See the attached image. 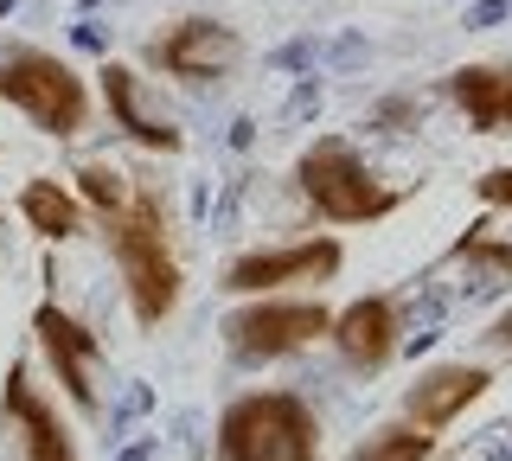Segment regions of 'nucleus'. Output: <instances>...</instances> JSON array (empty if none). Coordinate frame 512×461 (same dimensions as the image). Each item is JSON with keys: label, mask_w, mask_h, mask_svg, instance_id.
Returning <instances> with one entry per match:
<instances>
[{"label": "nucleus", "mask_w": 512, "mask_h": 461, "mask_svg": "<svg viewBox=\"0 0 512 461\" xmlns=\"http://www.w3.org/2000/svg\"><path fill=\"white\" fill-rule=\"evenodd\" d=\"M90 225L103 231V250L116 263L128 321L141 333H160L186 301V257H180V225H173L167 193L154 180H128L122 205L96 212Z\"/></svg>", "instance_id": "f257e3e1"}, {"label": "nucleus", "mask_w": 512, "mask_h": 461, "mask_svg": "<svg viewBox=\"0 0 512 461\" xmlns=\"http://www.w3.org/2000/svg\"><path fill=\"white\" fill-rule=\"evenodd\" d=\"M333 308L320 295H244L218 321V340L237 365H282L327 340Z\"/></svg>", "instance_id": "39448f33"}, {"label": "nucleus", "mask_w": 512, "mask_h": 461, "mask_svg": "<svg viewBox=\"0 0 512 461\" xmlns=\"http://www.w3.org/2000/svg\"><path fill=\"white\" fill-rule=\"evenodd\" d=\"M340 269H346V244L333 231H314V237H288V244L237 250L218 269V289L231 301H244V295H320L327 282H340Z\"/></svg>", "instance_id": "423d86ee"}, {"label": "nucleus", "mask_w": 512, "mask_h": 461, "mask_svg": "<svg viewBox=\"0 0 512 461\" xmlns=\"http://www.w3.org/2000/svg\"><path fill=\"white\" fill-rule=\"evenodd\" d=\"M96 103H103V116L122 129L128 148L160 154V161L186 154V129L167 116V109H160L154 77H141L128 58H103V71H96Z\"/></svg>", "instance_id": "9d476101"}, {"label": "nucleus", "mask_w": 512, "mask_h": 461, "mask_svg": "<svg viewBox=\"0 0 512 461\" xmlns=\"http://www.w3.org/2000/svg\"><path fill=\"white\" fill-rule=\"evenodd\" d=\"M442 97L474 135H512V65H455L442 77Z\"/></svg>", "instance_id": "ddd939ff"}, {"label": "nucleus", "mask_w": 512, "mask_h": 461, "mask_svg": "<svg viewBox=\"0 0 512 461\" xmlns=\"http://www.w3.org/2000/svg\"><path fill=\"white\" fill-rule=\"evenodd\" d=\"M32 346H39L52 385L64 391V404L84 423H103V378H109V346L90 321H77L58 295H45L32 308Z\"/></svg>", "instance_id": "0eeeda50"}, {"label": "nucleus", "mask_w": 512, "mask_h": 461, "mask_svg": "<svg viewBox=\"0 0 512 461\" xmlns=\"http://www.w3.org/2000/svg\"><path fill=\"white\" fill-rule=\"evenodd\" d=\"M0 436H7L13 461H84L77 429L58 417V397L39 385L32 359H13L0 378Z\"/></svg>", "instance_id": "1a4fd4ad"}, {"label": "nucleus", "mask_w": 512, "mask_h": 461, "mask_svg": "<svg viewBox=\"0 0 512 461\" xmlns=\"http://www.w3.org/2000/svg\"><path fill=\"white\" fill-rule=\"evenodd\" d=\"M320 455H327L320 410L288 385L237 391L231 404L218 410L212 461H320Z\"/></svg>", "instance_id": "7ed1b4c3"}, {"label": "nucleus", "mask_w": 512, "mask_h": 461, "mask_svg": "<svg viewBox=\"0 0 512 461\" xmlns=\"http://www.w3.org/2000/svg\"><path fill=\"white\" fill-rule=\"evenodd\" d=\"M404 295L391 289H372V295H352L346 308H333V327H327V346L340 353L346 372L359 378H378L391 372L397 353H404Z\"/></svg>", "instance_id": "9b49d317"}, {"label": "nucleus", "mask_w": 512, "mask_h": 461, "mask_svg": "<svg viewBox=\"0 0 512 461\" xmlns=\"http://www.w3.org/2000/svg\"><path fill=\"white\" fill-rule=\"evenodd\" d=\"M480 340H487V346H493V353H500V359H512V301H506L500 314H493L487 327H480Z\"/></svg>", "instance_id": "a211bd4d"}, {"label": "nucleus", "mask_w": 512, "mask_h": 461, "mask_svg": "<svg viewBox=\"0 0 512 461\" xmlns=\"http://www.w3.org/2000/svg\"><path fill=\"white\" fill-rule=\"evenodd\" d=\"M474 199L487 205V212H512V161L480 173V180H474Z\"/></svg>", "instance_id": "f3484780"}, {"label": "nucleus", "mask_w": 512, "mask_h": 461, "mask_svg": "<svg viewBox=\"0 0 512 461\" xmlns=\"http://www.w3.org/2000/svg\"><path fill=\"white\" fill-rule=\"evenodd\" d=\"M288 180H295V199L333 231H372V225H384V218H397L410 205V186L384 180L352 135H314L308 148L295 154V173H288Z\"/></svg>", "instance_id": "f03ea898"}, {"label": "nucleus", "mask_w": 512, "mask_h": 461, "mask_svg": "<svg viewBox=\"0 0 512 461\" xmlns=\"http://www.w3.org/2000/svg\"><path fill=\"white\" fill-rule=\"evenodd\" d=\"M493 385H500L493 365H480V359H442V365H429V372H416V385L404 391V410H397V417L416 423V429H429V436H448V429L468 417L474 404H487Z\"/></svg>", "instance_id": "f8f14e48"}, {"label": "nucleus", "mask_w": 512, "mask_h": 461, "mask_svg": "<svg viewBox=\"0 0 512 461\" xmlns=\"http://www.w3.org/2000/svg\"><path fill=\"white\" fill-rule=\"evenodd\" d=\"M141 58L180 90H218V84H231V77L244 71L250 45H244V33H237L231 20H218V13H180V20H167L148 45H141Z\"/></svg>", "instance_id": "6e6552de"}, {"label": "nucleus", "mask_w": 512, "mask_h": 461, "mask_svg": "<svg viewBox=\"0 0 512 461\" xmlns=\"http://www.w3.org/2000/svg\"><path fill=\"white\" fill-rule=\"evenodd\" d=\"M436 442H442V436H429V429H416V423H404V417H391V423H378L372 436L352 442V455H346V461H436Z\"/></svg>", "instance_id": "dca6fc26"}, {"label": "nucleus", "mask_w": 512, "mask_h": 461, "mask_svg": "<svg viewBox=\"0 0 512 461\" xmlns=\"http://www.w3.org/2000/svg\"><path fill=\"white\" fill-rule=\"evenodd\" d=\"M0 103L20 109L32 129L52 141H77L96 116L90 77L64 52H45V45H0Z\"/></svg>", "instance_id": "20e7f679"}, {"label": "nucleus", "mask_w": 512, "mask_h": 461, "mask_svg": "<svg viewBox=\"0 0 512 461\" xmlns=\"http://www.w3.org/2000/svg\"><path fill=\"white\" fill-rule=\"evenodd\" d=\"M442 269H468L474 289H512V237H500L480 218V225H468L442 250Z\"/></svg>", "instance_id": "2eb2a0df"}, {"label": "nucleus", "mask_w": 512, "mask_h": 461, "mask_svg": "<svg viewBox=\"0 0 512 461\" xmlns=\"http://www.w3.org/2000/svg\"><path fill=\"white\" fill-rule=\"evenodd\" d=\"M13 212H20V225L39 237V244H77V237L90 231V205L77 199V186L58 180V173H32L20 186V199H13Z\"/></svg>", "instance_id": "4468645a"}, {"label": "nucleus", "mask_w": 512, "mask_h": 461, "mask_svg": "<svg viewBox=\"0 0 512 461\" xmlns=\"http://www.w3.org/2000/svg\"><path fill=\"white\" fill-rule=\"evenodd\" d=\"M0 13H13V0H0Z\"/></svg>", "instance_id": "6ab92c4d"}]
</instances>
